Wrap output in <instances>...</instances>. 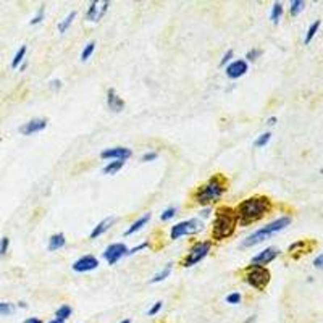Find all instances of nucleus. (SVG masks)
Instances as JSON below:
<instances>
[{"instance_id":"f257e3e1","label":"nucleus","mask_w":323,"mask_h":323,"mask_svg":"<svg viewBox=\"0 0 323 323\" xmlns=\"http://www.w3.org/2000/svg\"><path fill=\"white\" fill-rule=\"evenodd\" d=\"M271 209H273V205L267 196H250L244 199L235 209L238 226H249L252 223L260 222L265 215L271 212Z\"/></svg>"},{"instance_id":"f03ea898","label":"nucleus","mask_w":323,"mask_h":323,"mask_svg":"<svg viewBox=\"0 0 323 323\" xmlns=\"http://www.w3.org/2000/svg\"><path fill=\"white\" fill-rule=\"evenodd\" d=\"M228 184L230 183L225 174L222 173L213 174V176H210L205 183H202L194 189L192 200L202 207H209L225 196V192L228 191Z\"/></svg>"},{"instance_id":"7ed1b4c3","label":"nucleus","mask_w":323,"mask_h":323,"mask_svg":"<svg viewBox=\"0 0 323 323\" xmlns=\"http://www.w3.org/2000/svg\"><path fill=\"white\" fill-rule=\"evenodd\" d=\"M238 228L236 212L233 207L222 205L215 210V218L212 223V238L215 241H225L235 235Z\"/></svg>"},{"instance_id":"20e7f679","label":"nucleus","mask_w":323,"mask_h":323,"mask_svg":"<svg viewBox=\"0 0 323 323\" xmlns=\"http://www.w3.org/2000/svg\"><path fill=\"white\" fill-rule=\"evenodd\" d=\"M289 225H291V217L284 215V217L276 218V220H273V222H270L265 226H262V228L255 230L254 233H250L249 236H245L241 242V247L242 249L254 247V245L263 242L265 239H268L270 236H273V235H276V233L283 231L284 228H288Z\"/></svg>"},{"instance_id":"39448f33","label":"nucleus","mask_w":323,"mask_h":323,"mask_svg":"<svg viewBox=\"0 0 323 323\" xmlns=\"http://www.w3.org/2000/svg\"><path fill=\"white\" fill-rule=\"evenodd\" d=\"M270 280H271V273L267 267L250 263L244 268V281L257 291H263L270 284Z\"/></svg>"},{"instance_id":"423d86ee","label":"nucleus","mask_w":323,"mask_h":323,"mask_svg":"<svg viewBox=\"0 0 323 323\" xmlns=\"http://www.w3.org/2000/svg\"><path fill=\"white\" fill-rule=\"evenodd\" d=\"M212 245H213V241H209V239H205V241H196L189 247V250H187V254L183 257V260L179 262V265L183 268L194 267V265L199 263L200 260H204V258L210 254Z\"/></svg>"},{"instance_id":"0eeeda50","label":"nucleus","mask_w":323,"mask_h":323,"mask_svg":"<svg viewBox=\"0 0 323 323\" xmlns=\"http://www.w3.org/2000/svg\"><path fill=\"white\" fill-rule=\"evenodd\" d=\"M204 230V222L200 218H189L184 220V222H179L174 226H171L170 231V239L176 241V239L183 238V236H189V235H196V233Z\"/></svg>"},{"instance_id":"6e6552de","label":"nucleus","mask_w":323,"mask_h":323,"mask_svg":"<svg viewBox=\"0 0 323 323\" xmlns=\"http://www.w3.org/2000/svg\"><path fill=\"white\" fill-rule=\"evenodd\" d=\"M128 245L123 242H112L108 244L105 250H103V258L107 260L108 265H115L116 262H120L123 257L128 255Z\"/></svg>"},{"instance_id":"1a4fd4ad","label":"nucleus","mask_w":323,"mask_h":323,"mask_svg":"<svg viewBox=\"0 0 323 323\" xmlns=\"http://www.w3.org/2000/svg\"><path fill=\"white\" fill-rule=\"evenodd\" d=\"M97 267H99V258L90 254L80 257L78 260L73 262V265H71V268H73L76 273H87V271H92Z\"/></svg>"},{"instance_id":"9d476101","label":"nucleus","mask_w":323,"mask_h":323,"mask_svg":"<svg viewBox=\"0 0 323 323\" xmlns=\"http://www.w3.org/2000/svg\"><path fill=\"white\" fill-rule=\"evenodd\" d=\"M278 255H280V249L275 247V245H270V247L260 250L257 255L252 257V258H250V263H254V265H262V267H267V265L273 262Z\"/></svg>"},{"instance_id":"9b49d317","label":"nucleus","mask_w":323,"mask_h":323,"mask_svg":"<svg viewBox=\"0 0 323 323\" xmlns=\"http://www.w3.org/2000/svg\"><path fill=\"white\" fill-rule=\"evenodd\" d=\"M133 155V151L128 147H110V149H105V151L100 152V159L103 160H123L126 162L129 157Z\"/></svg>"},{"instance_id":"f8f14e48","label":"nucleus","mask_w":323,"mask_h":323,"mask_svg":"<svg viewBox=\"0 0 323 323\" xmlns=\"http://www.w3.org/2000/svg\"><path fill=\"white\" fill-rule=\"evenodd\" d=\"M108 6H110L108 2H103V3L90 2V3H89V8H87V11H86V18L89 19V21H92V23L100 21V19L103 18V15L107 13Z\"/></svg>"},{"instance_id":"ddd939ff","label":"nucleus","mask_w":323,"mask_h":323,"mask_svg":"<svg viewBox=\"0 0 323 323\" xmlns=\"http://www.w3.org/2000/svg\"><path fill=\"white\" fill-rule=\"evenodd\" d=\"M45 128H47V120H45V118H34V120H29L28 123H24V125L19 126L18 131L21 133L23 136H31V134L44 131Z\"/></svg>"},{"instance_id":"4468645a","label":"nucleus","mask_w":323,"mask_h":323,"mask_svg":"<svg viewBox=\"0 0 323 323\" xmlns=\"http://www.w3.org/2000/svg\"><path fill=\"white\" fill-rule=\"evenodd\" d=\"M247 70H249V65L245 60H235L226 67L225 73L230 80H239V78L247 73Z\"/></svg>"},{"instance_id":"2eb2a0df","label":"nucleus","mask_w":323,"mask_h":323,"mask_svg":"<svg viewBox=\"0 0 323 323\" xmlns=\"http://www.w3.org/2000/svg\"><path fill=\"white\" fill-rule=\"evenodd\" d=\"M107 105L108 108L115 113H120L123 108H125V100L116 94V90L113 87H110L107 90Z\"/></svg>"},{"instance_id":"dca6fc26","label":"nucleus","mask_w":323,"mask_h":323,"mask_svg":"<svg viewBox=\"0 0 323 323\" xmlns=\"http://www.w3.org/2000/svg\"><path fill=\"white\" fill-rule=\"evenodd\" d=\"M115 223V218H112V217H107V218H103L100 223H97L95 226H94V230L90 231V239H97L99 236H102L103 233L105 231H108L110 230V226H112Z\"/></svg>"},{"instance_id":"f3484780","label":"nucleus","mask_w":323,"mask_h":323,"mask_svg":"<svg viewBox=\"0 0 323 323\" xmlns=\"http://www.w3.org/2000/svg\"><path fill=\"white\" fill-rule=\"evenodd\" d=\"M151 213H144V215L142 217H139L138 220H136V222H133L131 225H129V228L125 231V236H131V235H134V233H138L139 230H142L144 228V226L149 223V220H151Z\"/></svg>"},{"instance_id":"a211bd4d","label":"nucleus","mask_w":323,"mask_h":323,"mask_svg":"<svg viewBox=\"0 0 323 323\" xmlns=\"http://www.w3.org/2000/svg\"><path fill=\"white\" fill-rule=\"evenodd\" d=\"M67 244V236L63 233H55L49 238V244H47V249L49 252H55L58 249H62L63 245Z\"/></svg>"},{"instance_id":"6ab92c4d","label":"nucleus","mask_w":323,"mask_h":323,"mask_svg":"<svg viewBox=\"0 0 323 323\" xmlns=\"http://www.w3.org/2000/svg\"><path fill=\"white\" fill-rule=\"evenodd\" d=\"M310 249H309V241H306V239H302V241H297L294 244H291L289 245V249L288 252L291 255H296V254H307Z\"/></svg>"},{"instance_id":"aec40b11","label":"nucleus","mask_w":323,"mask_h":323,"mask_svg":"<svg viewBox=\"0 0 323 323\" xmlns=\"http://www.w3.org/2000/svg\"><path fill=\"white\" fill-rule=\"evenodd\" d=\"M123 166H125V162L123 160H112L102 168V173L103 174H116Z\"/></svg>"},{"instance_id":"412c9836","label":"nucleus","mask_w":323,"mask_h":323,"mask_svg":"<svg viewBox=\"0 0 323 323\" xmlns=\"http://www.w3.org/2000/svg\"><path fill=\"white\" fill-rule=\"evenodd\" d=\"M76 15H78V11L76 10H73V11H70L67 16H65L60 23H58V32L60 34H63V32H67L68 31V28L71 24H73V21H75V18H76Z\"/></svg>"},{"instance_id":"4be33fe9","label":"nucleus","mask_w":323,"mask_h":323,"mask_svg":"<svg viewBox=\"0 0 323 323\" xmlns=\"http://www.w3.org/2000/svg\"><path fill=\"white\" fill-rule=\"evenodd\" d=\"M171 268H173V263H171V262H170V263H166L165 267L159 271V273H155V275L151 278V283L155 284V283H160V281L166 280V278L170 276V273H171Z\"/></svg>"},{"instance_id":"5701e85b","label":"nucleus","mask_w":323,"mask_h":323,"mask_svg":"<svg viewBox=\"0 0 323 323\" xmlns=\"http://www.w3.org/2000/svg\"><path fill=\"white\" fill-rule=\"evenodd\" d=\"M26 52H28V47H26V45H21V47L16 50V54H15V57H13V60H11V68L13 70L19 68V65L24 62Z\"/></svg>"},{"instance_id":"b1692460","label":"nucleus","mask_w":323,"mask_h":323,"mask_svg":"<svg viewBox=\"0 0 323 323\" xmlns=\"http://www.w3.org/2000/svg\"><path fill=\"white\" fill-rule=\"evenodd\" d=\"M283 11H284L283 3L275 2L273 6H271V13H270V19H271V23H273V24H278V21H280L281 16H283Z\"/></svg>"},{"instance_id":"393cba45","label":"nucleus","mask_w":323,"mask_h":323,"mask_svg":"<svg viewBox=\"0 0 323 323\" xmlns=\"http://www.w3.org/2000/svg\"><path fill=\"white\" fill-rule=\"evenodd\" d=\"M71 314H73V309H71L68 304H63V306H60V307L55 310V319L65 322L67 319H70Z\"/></svg>"},{"instance_id":"a878e982","label":"nucleus","mask_w":323,"mask_h":323,"mask_svg":"<svg viewBox=\"0 0 323 323\" xmlns=\"http://www.w3.org/2000/svg\"><path fill=\"white\" fill-rule=\"evenodd\" d=\"M320 26H322L320 19H317V21H314L312 24L309 26V29H307V32H306V37H304V44H310V41H312L317 32H319Z\"/></svg>"},{"instance_id":"bb28decb","label":"nucleus","mask_w":323,"mask_h":323,"mask_svg":"<svg viewBox=\"0 0 323 323\" xmlns=\"http://www.w3.org/2000/svg\"><path fill=\"white\" fill-rule=\"evenodd\" d=\"M304 8H306V2H304V0H293V2H291V6H289L291 16H297Z\"/></svg>"},{"instance_id":"cd10ccee","label":"nucleus","mask_w":323,"mask_h":323,"mask_svg":"<svg viewBox=\"0 0 323 323\" xmlns=\"http://www.w3.org/2000/svg\"><path fill=\"white\" fill-rule=\"evenodd\" d=\"M94 50H95V42L94 41H89L86 45H84V49L81 52V62H86L87 58L94 54Z\"/></svg>"},{"instance_id":"c85d7f7f","label":"nucleus","mask_w":323,"mask_h":323,"mask_svg":"<svg viewBox=\"0 0 323 323\" xmlns=\"http://www.w3.org/2000/svg\"><path fill=\"white\" fill-rule=\"evenodd\" d=\"M11 314H15V304L0 301V315L6 317V315H11Z\"/></svg>"},{"instance_id":"c756f323","label":"nucleus","mask_w":323,"mask_h":323,"mask_svg":"<svg viewBox=\"0 0 323 323\" xmlns=\"http://www.w3.org/2000/svg\"><path fill=\"white\" fill-rule=\"evenodd\" d=\"M270 139H271V133H262L258 138L254 141V146L255 147H265L270 142Z\"/></svg>"},{"instance_id":"7c9ffc66","label":"nucleus","mask_w":323,"mask_h":323,"mask_svg":"<svg viewBox=\"0 0 323 323\" xmlns=\"http://www.w3.org/2000/svg\"><path fill=\"white\" fill-rule=\"evenodd\" d=\"M176 207H168V209H165L163 212H162V215H160V220L162 222H168V220H171L174 215H176Z\"/></svg>"},{"instance_id":"2f4dec72","label":"nucleus","mask_w":323,"mask_h":323,"mask_svg":"<svg viewBox=\"0 0 323 323\" xmlns=\"http://www.w3.org/2000/svg\"><path fill=\"white\" fill-rule=\"evenodd\" d=\"M44 16H45V6L42 5V6H39V10H37V13L34 16H32V19L29 21V24L31 26H34V24H39L44 19Z\"/></svg>"},{"instance_id":"473e14b6","label":"nucleus","mask_w":323,"mask_h":323,"mask_svg":"<svg viewBox=\"0 0 323 323\" xmlns=\"http://www.w3.org/2000/svg\"><path fill=\"white\" fill-rule=\"evenodd\" d=\"M241 299H242L241 293H231V294L226 296V302L231 304V306H238V304H241Z\"/></svg>"},{"instance_id":"72a5a7b5","label":"nucleus","mask_w":323,"mask_h":323,"mask_svg":"<svg viewBox=\"0 0 323 323\" xmlns=\"http://www.w3.org/2000/svg\"><path fill=\"white\" fill-rule=\"evenodd\" d=\"M8 247H10V239L6 236L0 238V257H3L8 252Z\"/></svg>"},{"instance_id":"f704fd0d","label":"nucleus","mask_w":323,"mask_h":323,"mask_svg":"<svg viewBox=\"0 0 323 323\" xmlns=\"http://www.w3.org/2000/svg\"><path fill=\"white\" fill-rule=\"evenodd\" d=\"M233 55H235V52H233L231 49L228 52H225L223 57H222V60H220V67H228V63L231 62Z\"/></svg>"},{"instance_id":"c9c22d12","label":"nucleus","mask_w":323,"mask_h":323,"mask_svg":"<svg viewBox=\"0 0 323 323\" xmlns=\"http://www.w3.org/2000/svg\"><path fill=\"white\" fill-rule=\"evenodd\" d=\"M260 55H262V50L260 49H250L247 54H245V58H247V60H250V62H254Z\"/></svg>"},{"instance_id":"e433bc0d","label":"nucleus","mask_w":323,"mask_h":323,"mask_svg":"<svg viewBox=\"0 0 323 323\" xmlns=\"http://www.w3.org/2000/svg\"><path fill=\"white\" fill-rule=\"evenodd\" d=\"M162 307H163V302H162V301H157V302H155V304H154V306L151 307V309H149V310H147V314H149V315H151V317H154V315H157V314L160 312V309H162Z\"/></svg>"},{"instance_id":"4c0bfd02","label":"nucleus","mask_w":323,"mask_h":323,"mask_svg":"<svg viewBox=\"0 0 323 323\" xmlns=\"http://www.w3.org/2000/svg\"><path fill=\"white\" fill-rule=\"evenodd\" d=\"M146 247H149V242H142V244H139V245H136V247L129 249V250H128V255H134V254H138L139 250L146 249Z\"/></svg>"},{"instance_id":"58836bf2","label":"nucleus","mask_w":323,"mask_h":323,"mask_svg":"<svg viewBox=\"0 0 323 323\" xmlns=\"http://www.w3.org/2000/svg\"><path fill=\"white\" fill-rule=\"evenodd\" d=\"M157 157H159L157 152H146V154L141 157V160H142V162H152V160H155Z\"/></svg>"},{"instance_id":"ea45409f","label":"nucleus","mask_w":323,"mask_h":323,"mask_svg":"<svg viewBox=\"0 0 323 323\" xmlns=\"http://www.w3.org/2000/svg\"><path fill=\"white\" fill-rule=\"evenodd\" d=\"M210 215H212V209H210V207H205V209H202V210L199 212V217H200V220H202V222H204L205 218H209Z\"/></svg>"},{"instance_id":"a19ab883","label":"nucleus","mask_w":323,"mask_h":323,"mask_svg":"<svg viewBox=\"0 0 323 323\" xmlns=\"http://www.w3.org/2000/svg\"><path fill=\"white\" fill-rule=\"evenodd\" d=\"M314 267H315V268H320V270H323V254L317 255V257L314 258Z\"/></svg>"},{"instance_id":"79ce46f5","label":"nucleus","mask_w":323,"mask_h":323,"mask_svg":"<svg viewBox=\"0 0 323 323\" xmlns=\"http://www.w3.org/2000/svg\"><path fill=\"white\" fill-rule=\"evenodd\" d=\"M50 87L55 89V90L60 89V87H62V81H60V80H52V81H50Z\"/></svg>"},{"instance_id":"37998d69","label":"nucleus","mask_w":323,"mask_h":323,"mask_svg":"<svg viewBox=\"0 0 323 323\" xmlns=\"http://www.w3.org/2000/svg\"><path fill=\"white\" fill-rule=\"evenodd\" d=\"M24 323H42L41 319H37V317H29V319H26Z\"/></svg>"},{"instance_id":"c03bdc74","label":"nucleus","mask_w":323,"mask_h":323,"mask_svg":"<svg viewBox=\"0 0 323 323\" xmlns=\"http://www.w3.org/2000/svg\"><path fill=\"white\" fill-rule=\"evenodd\" d=\"M276 123V116H270V118L267 120V125H270V126H273Z\"/></svg>"},{"instance_id":"a18cd8bd","label":"nucleus","mask_w":323,"mask_h":323,"mask_svg":"<svg viewBox=\"0 0 323 323\" xmlns=\"http://www.w3.org/2000/svg\"><path fill=\"white\" fill-rule=\"evenodd\" d=\"M26 67H28V63H26V60H24L21 65H19V71H24V70H26Z\"/></svg>"},{"instance_id":"49530a36","label":"nucleus","mask_w":323,"mask_h":323,"mask_svg":"<svg viewBox=\"0 0 323 323\" xmlns=\"http://www.w3.org/2000/svg\"><path fill=\"white\" fill-rule=\"evenodd\" d=\"M254 322H255V317H250V319L245 322V323H254Z\"/></svg>"},{"instance_id":"de8ad7c7","label":"nucleus","mask_w":323,"mask_h":323,"mask_svg":"<svg viewBox=\"0 0 323 323\" xmlns=\"http://www.w3.org/2000/svg\"><path fill=\"white\" fill-rule=\"evenodd\" d=\"M49 323H65V322H62V320H57V319H55V320H50Z\"/></svg>"},{"instance_id":"09e8293b","label":"nucleus","mask_w":323,"mask_h":323,"mask_svg":"<svg viewBox=\"0 0 323 323\" xmlns=\"http://www.w3.org/2000/svg\"><path fill=\"white\" fill-rule=\"evenodd\" d=\"M120 323H131V319H125V320H121Z\"/></svg>"},{"instance_id":"8fccbe9b","label":"nucleus","mask_w":323,"mask_h":323,"mask_svg":"<svg viewBox=\"0 0 323 323\" xmlns=\"http://www.w3.org/2000/svg\"><path fill=\"white\" fill-rule=\"evenodd\" d=\"M18 306L23 307V309H26V304H24V302H18Z\"/></svg>"}]
</instances>
